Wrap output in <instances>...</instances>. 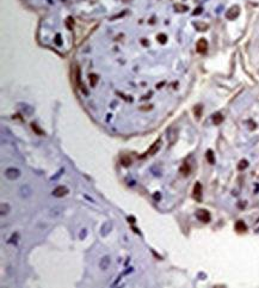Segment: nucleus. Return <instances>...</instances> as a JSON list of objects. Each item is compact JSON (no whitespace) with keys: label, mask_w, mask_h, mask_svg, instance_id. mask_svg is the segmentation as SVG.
<instances>
[{"label":"nucleus","mask_w":259,"mask_h":288,"mask_svg":"<svg viewBox=\"0 0 259 288\" xmlns=\"http://www.w3.org/2000/svg\"><path fill=\"white\" fill-rule=\"evenodd\" d=\"M55 42H56V44H57V46H61V44H62L61 36H60V35H56V39H55Z\"/></svg>","instance_id":"obj_29"},{"label":"nucleus","mask_w":259,"mask_h":288,"mask_svg":"<svg viewBox=\"0 0 259 288\" xmlns=\"http://www.w3.org/2000/svg\"><path fill=\"white\" fill-rule=\"evenodd\" d=\"M222 121H223V116L220 114V113H216V114H214L213 115V123L214 124H220V123H222Z\"/></svg>","instance_id":"obj_18"},{"label":"nucleus","mask_w":259,"mask_h":288,"mask_svg":"<svg viewBox=\"0 0 259 288\" xmlns=\"http://www.w3.org/2000/svg\"><path fill=\"white\" fill-rule=\"evenodd\" d=\"M190 171H191V167H190V165H189L187 163H184L180 166V169H179V172H180L183 176H187L189 173H190Z\"/></svg>","instance_id":"obj_15"},{"label":"nucleus","mask_w":259,"mask_h":288,"mask_svg":"<svg viewBox=\"0 0 259 288\" xmlns=\"http://www.w3.org/2000/svg\"><path fill=\"white\" fill-rule=\"evenodd\" d=\"M234 227H235V231L239 232V233H244V232L247 231V226H246V224H245L244 221H241V220L236 221Z\"/></svg>","instance_id":"obj_11"},{"label":"nucleus","mask_w":259,"mask_h":288,"mask_svg":"<svg viewBox=\"0 0 259 288\" xmlns=\"http://www.w3.org/2000/svg\"><path fill=\"white\" fill-rule=\"evenodd\" d=\"M32 189H31V186H30L29 184H24V185H22L21 186V189H19V194H21V196L23 197V198H29V197H31L32 196Z\"/></svg>","instance_id":"obj_4"},{"label":"nucleus","mask_w":259,"mask_h":288,"mask_svg":"<svg viewBox=\"0 0 259 288\" xmlns=\"http://www.w3.org/2000/svg\"><path fill=\"white\" fill-rule=\"evenodd\" d=\"M119 160H121V164L124 166V167H128V166H130L132 165V163H133V160L130 159V157L129 155H127V154H123V155H121V158H119Z\"/></svg>","instance_id":"obj_12"},{"label":"nucleus","mask_w":259,"mask_h":288,"mask_svg":"<svg viewBox=\"0 0 259 288\" xmlns=\"http://www.w3.org/2000/svg\"><path fill=\"white\" fill-rule=\"evenodd\" d=\"M122 1H125V3H128V1H132V0H122Z\"/></svg>","instance_id":"obj_34"},{"label":"nucleus","mask_w":259,"mask_h":288,"mask_svg":"<svg viewBox=\"0 0 259 288\" xmlns=\"http://www.w3.org/2000/svg\"><path fill=\"white\" fill-rule=\"evenodd\" d=\"M202 11H203V10H202V7H197V8L195 10V11L192 12V15H194V16H197V15H201V13H202Z\"/></svg>","instance_id":"obj_28"},{"label":"nucleus","mask_w":259,"mask_h":288,"mask_svg":"<svg viewBox=\"0 0 259 288\" xmlns=\"http://www.w3.org/2000/svg\"><path fill=\"white\" fill-rule=\"evenodd\" d=\"M196 216H197L198 220L204 222V224L209 222V221H210V219H211L210 213H209L207 209H198L197 213H196Z\"/></svg>","instance_id":"obj_3"},{"label":"nucleus","mask_w":259,"mask_h":288,"mask_svg":"<svg viewBox=\"0 0 259 288\" xmlns=\"http://www.w3.org/2000/svg\"><path fill=\"white\" fill-rule=\"evenodd\" d=\"M196 49H197V52L200 53V54L207 53V49H208V42H207V39H205V38H200V39H198V42H197V44H196Z\"/></svg>","instance_id":"obj_6"},{"label":"nucleus","mask_w":259,"mask_h":288,"mask_svg":"<svg viewBox=\"0 0 259 288\" xmlns=\"http://www.w3.org/2000/svg\"><path fill=\"white\" fill-rule=\"evenodd\" d=\"M202 110H203V108H202V105H196L195 108H194V114H195V117L197 118H201V116H202Z\"/></svg>","instance_id":"obj_20"},{"label":"nucleus","mask_w":259,"mask_h":288,"mask_svg":"<svg viewBox=\"0 0 259 288\" xmlns=\"http://www.w3.org/2000/svg\"><path fill=\"white\" fill-rule=\"evenodd\" d=\"M195 28L197 29L198 31H207L209 29V25L207 23H203V22H197V23H194Z\"/></svg>","instance_id":"obj_16"},{"label":"nucleus","mask_w":259,"mask_h":288,"mask_svg":"<svg viewBox=\"0 0 259 288\" xmlns=\"http://www.w3.org/2000/svg\"><path fill=\"white\" fill-rule=\"evenodd\" d=\"M63 211H65L63 207H60V206L53 207V208H50V211H49V216H50V218H54V219H55V218L61 216L62 213H63Z\"/></svg>","instance_id":"obj_7"},{"label":"nucleus","mask_w":259,"mask_h":288,"mask_svg":"<svg viewBox=\"0 0 259 288\" xmlns=\"http://www.w3.org/2000/svg\"><path fill=\"white\" fill-rule=\"evenodd\" d=\"M88 78H90V85H91V87H94L98 83V75L94 73H91L88 75Z\"/></svg>","instance_id":"obj_19"},{"label":"nucleus","mask_w":259,"mask_h":288,"mask_svg":"<svg viewBox=\"0 0 259 288\" xmlns=\"http://www.w3.org/2000/svg\"><path fill=\"white\" fill-rule=\"evenodd\" d=\"M10 204H7V203H1V206H0V214L1 215H5V214H7L8 212H10Z\"/></svg>","instance_id":"obj_21"},{"label":"nucleus","mask_w":259,"mask_h":288,"mask_svg":"<svg viewBox=\"0 0 259 288\" xmlns=\"http://www.w3.org/2000/svg\"><path fill=\"white\" fill-rule=\"evenodd\" d=\"M154 197L156 198V200H158V198H160V194H155V195H154Z\"/></svg>","instance_id":"obj_33"},{"label":"nucleus","mask_w":259,"mask_h":288,"mask_svg":"<svg viewBox=\"0 0 259 288\" xmlns=\"http://www.w3.org/2000/svg\"><path fill=\"white\" fill-rule=\"evenodd\" d=\"M67 193H68L67 186H63V185H60V186L55 188V189L53 190V195H54L55 197H62V196H65Z\"/></svg>","instance_id":"obj_8"},{"label":"nucleus","mask_w":259,"mask_h":288,"mask_svg":"<svg viewBox=\"0 0 259 288\" xmlns=\"http://www.w3.org/2000/svg\"><path fill=\"white\" fill-rule=\"evenodd\" d=\"M173 8H174L176 12H186V11H189V7L186 5H183V4H174Z\"/></svg>","instance_id":"obj_17"},{"label":"nucleus","mask_w":259,"mask_h":288,"mask_svg":"<svg viewBox=\"0 0 259 288\" xmlns=\"http://www.w3.org/2000/svg\"><path fill=\"white\" fill-rule=\"evenodd\" d=\"M156 38H158V42H160L161 44H165L167 42V36L165 34H159Z\"/></svg>","instance_id":"obj_25"},{"label":"nucleus","mask_w":259,"mask_h":288,"mask_svg":"<svg viewBox=\"0 0 259 288\" xmlns=\"http://www.w3.org/2000/svg\"><path fill=\"white\" fill-rule=\"evenodd\" d=\"M79 237H80L81 239H83V238H85V237H86V230H84V232H81V233H80V236H79Z\"/></svg>","instance_id":"obj_32"},{"label":"nucleus","mask_w":259,"mask_h":288,"mask_svg":"<svg viewBox=\"0 0 259 288\" xmlns=\"http://www.w3.org/2000/svg\"><path fill=\"white\" fill-rule=\"evenodd\" d=\"M160 145H161V140L159 139V140H156L152 146H151V148L145 153V154H147V155H153V154H155L158 151H159V148H160Z\"/></svg>","instance_id":"obj_9"},{"label":"nucleus","mask_w":259,"mask_h":288,"mask_svg":"<svg viewBox=\"0 0 259 288\" xmlns=\"http://www.w3.org/2000/svg\"><path fill=\"white\" fill-rule=\"evenodd\" d=\"M72 23H73V19H72V17H68V18H67V21H66V25H67V28H68V30H72V29H73Z\"/></svg>","instance_id":"obj_27"},{"label":"nucleus","mask_w":259,"mask_h":288,"mask_svg":"<svg viewBox=\"0 0 259 288\" xmlns=\"http://www.w3.org/2000/svg\"><path fill=\"white\" fill-rule=\"evenodd\" d=\"M207 160L209 162V164H214L215 163V157H214V153L211 150H208L207 151Z\"/></svg>","instance_id":"obj_22"},{"label":"nucleus","mask_w":259,"mask_h":288,"mask_svg":"<svg viewBox=\"0 0 259 288\" xmlns=\"http://www.w3.org/2000/svg\"><path fill=\"white\" fill-rule=\"evenodd\" d=\"M147 108H140L141 109V110H151V109H152V105H146Z\"/></svg>","instance_id":"obj_31"},{"label":"nucleus","mask_w":259,"mask_h":288,"mask_svg":"<svg viewBox=\"0 0 259 288\" xmlns=\"http://www.w3.org/2000/svg\"><path fill=\"white\" fill-rule=\"evenodd\" d=\"M239 15H240V7L238 5H233L231 8H228V11L226 12V18L228 21H234L235 18H238Z\"/></svg>","instance_id":"obj_2"},{"label":"nucleus","mask_w":259,"mask_h":288,"mask_svg":"<svg viewBox=\"0 0 259 288\" xmlns=\"http://www.w3.org/2000/svg\"><path fill=\"white\" fill-rule=\"evenodd\" d=\"M5 177L10 181H16L21 177V171L16 167H8L5 170Z\"/></svg>","instance_id":"obj_1"},{"label":"nucleus","mask_w":259,"mask_h":288,"mask_svg":"<svg viewBox=\"0 0 259 288\" xmlns=\"http://www.w3.org/2000/svg\"><path fill=\"white\" fill-rule=\"evenodd\" d=\"M31 128L34 129V132H35V133H36L37 135H44V132H43L42 129L39 128V127H38V126L36 124V123H34V122H32V123H31Z\"/></svg>","instance_id":"obj_24"},{"label":"nucleus","mask_w":259,"mask_h":288,"mask_svg":"<svg viewBox=\"0 0 259 288\" xmlns=\"http://www.w3.org/2000/svg\"><path fill=\"white\" fill-rule=\"evenodd\" d=\"M192 197L197 201H201L202 200V184L200 182H197L194 185V189H192Z\"/></svg>","instance_id":"obj_5"},{"label":"nucleus","mask_w":259,"mask_h":288,"mask_svg":"<svg viewBox=\"0 0 259 288\" xmlns=\"http://www.w3.org/2000/svg\"><path fill=\"white\" fill-rule=\"evenodd\" d=\"M73 78H74V81L75 85L80 87V69H79L78 66L74 67V72H73Z\"/></svg>","instance_id":"obj_13"},{"label":"nucleus","mask_w":259,"mask_h":288,"mask_svg":"<svg viewBox=\"0 0 259 288\" xmlns=\"http://www.w3.org/2000/svg\"><path fill=\"white\" fill-rule=\"evenodd\" d=\"M247 166H248V162L245 160V159H242V160H240V163H239L238 169H239V170H244V169H246Z\"/></svg>","instance_id":"obj_26"},{"label":"nucleus","mask_w":259,"mask_h":288,"mask_svg":"<svg viewBox=\"0 0 259 288\" xmlns=\"http://www.w3.org/2000/svg\"><path fill=\"white\" fill-rule=\"evenodd\" d=\"M21 108H22V110H23L26 115H31V114H32V111H34V109H32L31 106L26 105V104H21Z\"/></svg>","instance_id":"obj_23"},{"label":"nucleus","mask_w":259,"mask_h":288,"mask_svg":"<svg viewBox=\"0 0 259 288\" xmlns=\"http://www.w3.org/2000/svg\"><path fill=\"white\" fill-rule=\"evenodd\" d=\"M110 263H111V261H110V256H104L102 260H101V262H99V268H101L102 270H106L107 268H109V265H110Z\"/></svg>","instance_id":"obj_10"},{"label":"nucleus","mask_w":259,"mask_h":288,"mask_svg":"<svg viewBox=\"0 0 259 288\" xmlns=\"http://www.w3.org/2000/svg\"><path fill=\"white\" fill-rule=\"evenodd\" d=\"M111 228H112V224H111V222H109V221L104 222V225H103L102 228H101V233H102V236H106L109 232L111 231Z\"/></svg>","instance_id":"obj_14"},{"label":"nucleus","mask_w":259,"mask_h":288,"mask_svg":"<svg viewBox=\"0 0 259 288\" xmlns=\"http://www.w3.org/2000/svg\"><path fill=\"white\" fill-rule=\"evenodd\" d=\"M124 15H125V11H124L123 13H119V15H117V16L112 17V18H111V21H114V19H116V18H119V17H122V16H124Z\"/></svg>","instance_id":"obj_30"}]
</instances>
